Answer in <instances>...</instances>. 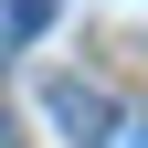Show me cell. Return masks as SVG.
Here are the masks:
<instances>
[{"mask_svg": "<svg viewBox=\"0 0 148 148\" xmlns=\"http://www.w3.org/2000/svg\"><path fill=\"white\" fill-rule=\"evenodd\" d=\"M42 106H53V127H64V138L74 148H116V95H106V85H85V74H53V85H42Z\"/></svg>", "mask_w": 148, "mask_h": 148, "instance_id": "1", "label": "cell"}, {"mask_svg": "<svg viewBox=\"0 0 148 148\" xmlns=\"http://www.w3.org/2000/svg\"><path fill=\"white\" fill-rule=\"evenodd\" d=\"M0 148H11V116H0Z\"/></svg>", "mask_w": 148, "mask_h": 148, "instance_id": "2", "label": "cell"}]
</instances>
